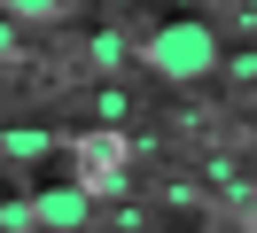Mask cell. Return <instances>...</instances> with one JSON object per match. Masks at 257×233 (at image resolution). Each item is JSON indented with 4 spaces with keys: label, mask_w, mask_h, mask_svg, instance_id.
Instances as JSON below:
<instances>
[{
    "label": "cell",
    "mask_w": 257,
    "mask_h": 233,
    "mask_svg": "<svg viewBox=\"0 0 257 233\" xmlns=\"http://www.w3.org/2000/svg\"><path fill=\"white\" fill-rule=\"evenodd\" d=\"M141 62L156 78H172V86H203L210 70H218V31L203 24V16H172V24H156L148 31V47H141Z\"/></svg>",
    "instance_id": "1"
},
{
    "label": "cell",
    "mask_w": 257,
    "mask_h": 233,
    "mask_svg": "<svg viewBox=\"0 0 257 233\" xmlns=\"http://www.w3.org/2000/svg\"><path fill=\"white\" fill-rule=\"evenodd\" d=\"M39 225H86L94 217V186H47V194L32 202Z\"/></svg>",
    "instance_id": "2"
},
{
    "label": "cell",
    "mask_w": 257,
    "mask_h": 233,
    "mask_svg": "<svg viewBox=\"0 0 257 233\" xmlns=\"http://www.w3.org/2000/svg\"><path fill=\"white\" fill-rule=\"evenodd\" d=\"M0 16H16V24H55L63 0H0Z\"/></svg>",
    "instance_id": "3"
},
{
    "label": "cell",
    "mask_w": 257,
    "mask_h": 233,
    "mask_svg": "<svg viewBox=\"0 0 257 233\" xmlns=\"http://www.w3.org/2000/svg\"><path fill=\"white\" fill-rule=\"evenodd\" d=\"M94 62H109V70H117V62H133V47L117 39V31H94Z\"/></svg>",
    "instance_id": "4"
},
{
    "label": "cell",
    "mask_w": 257,
    "mask_h": 233,
    "mask_svg": "<svg viewBox=\"0 0 257 233\" xmlns=\"http://www.w3.org/2000/svg\"><path fill=\"white\" fill-rule=\"evenodd\" d=\"M0 225H8V233H24V225H39V217H32V202H0Z\"/></svg>",
    "instance_id": "5"
},
{
    "label": "cell",
    "mask_w": 257,
    "mask_h": 233,
    "mask_svg": "<svg viewBox=\"0 0 257 233\" xmlns=\"http://www.w3.org/2000/svg\"><path fill=\"white\" fill-rule=\"evenodd\" d=\"M8 55H16V24H0V62H8Z\"/></svg>",
    "instance_id": "6"
},
{
    "label": "cell",
    "mask_w": 257,
    "mask_h": 233,
    "mask_svg": "<svg viewBox=\"0 0 257 233\" xmlns=\"http://www.w3.org/2000/svg\"><path fill=\"white\" fill-rule=\"evenodd\" d=\"M0 163H8V140H0Z\"/></svg>",
    "instance_id": "7"
}]
</instances>
